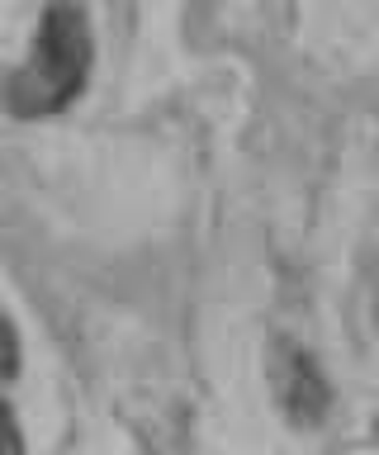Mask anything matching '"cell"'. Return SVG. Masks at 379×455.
I'll use <instances>...</instances> for the list:
<instances>
[{
  "mask_svg": "<svg viewBox=\"0 0 379 455\" xmlns=\"http://www.w3.org/2000/svg\"><path fill=\"white\" fill-rule=\"evenodd\" d=\"M91 71V28L86 14L72 5H52L34 34L29 57L5 85V100L20 119H43L58 114L67 100L81 95Z\"/></svg>",
  "mask_w": 379,
  "mask_h": 455,
  "instance_id": "cell-1",
  "label": "cell"
},
{
  "mask_svg": "<svg viewBox=\"0 0 379 455\" xmlns=\"http://www.w3.org/2000/svg\"><path fill=\"white\" fill-rule=\"evenodd\" d=\"M20 370V332L10 323V313L0 308V379H15Z\"/></svg>",
  "mask_w": 379,
  "mask_h": 455,
  "instance_id": "cell-2",
  "label": "cell"
},
{
  "mask_svg": "<svg viewBox=\"0 0 379 455\" xmlns=\"http://www.w3.org/2000/svg\"><path fill=\"white\" fill-rule=\"evenodd\" d=\"M0 455H24V436H20V427H15L5 403H0Z\"/></svg>",
  "mask_w": 379,
  "mask_h": 455,
  "instance_id": "cell-3",
  "label": "cell"
}]
</instances>
